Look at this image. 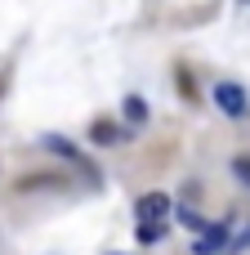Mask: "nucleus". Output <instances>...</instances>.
Returning a JSON list of instances; mask_svg holds the SVG:
<instances>
[{
    "instance_id": "obj_1",
    "label": "nucleus",
    "mask_w": 250,
    "mask_h": 255,
    "mask_svg": "<svg viewBox=\"0 0 250 255\" xmlns=\"http://www.w3.org/2000/svg\"><path fill=\"white\" fill-rule=\"evenodd\" d=\"M215 103H219V112L233 117V121L250 112V99H246V90H242L237 81H219V85H215Z\"/></svg>"
},
{
    "instance_id": "obj_2",
    "label": "nucleus",
    "mask_w": 250,
    "mask_h": 255,
    "mask_svg": "<svg viewBox=\"0 0 250 255\" xmlns=\"http://www.w3.org/2000/svg\"><path fill=\"white\" fill-rule=\"evenodd\" d=\"M134 215H139V220H166V215H170V197H166V193H148V197H139Z\"/></svg>"
},
{
    "instance_id": "obj_3",
    "label": "nucleus",
    "mask_w": 250,
    "mask_h": 255,
    "mask_svg": "<svg viewBox=\"0 0 250 255\" xmlns=\"http://www.w3.org/2000/svg\"><path fill=\"white\" fill-rule=\"evenodd\" d=\"M219 247H228V229L224 224H206V233L197 238V255H210V251H219Z\"/></svg>"
},
{
    "instance_id": "obj_4",
    "label": "nucleus",
    "mask_w": 250,
    "mask_h": 255,
    "mask_svg": "<svg viewBox=\"0 0 250 255\" xmlns=\"http://www.w3.org/2000/svg\"><path fill=\"white\" fill-rule=\"evenodd\" d=\"M40 143H45L49 152H58V157H67V161H81V152H76V143H67L63 134H45Z\"/></svg>"
},
{
    "instance_id": "obj_5",
    "label": "nucleus",
    "mask_w": 250,
    "mask_h": 255,
    "mask_svg": "<svg viewBox=\"0 0 250 255\" xmlns=\"http://www.w3.org/2000/svg\"><path fill=\"white\" fill-rule=\"evenodd\" d=\"M121 112H125V121H130V126H143V121H148V103H143L139 94H130Z\"/></svg>"
},
{
    "instance_id": "obj_6",
    "label": "nucleus",
    "mask_w": 250,
    "mask_h": 255,
    "mask_svg": "<svg viewBox=\"0 0 250 255\" xmlns=\"http://www.w3.org/2000/svg\"><path fill=\"white\" fill-rule=\"evenodd\" d=\"M139 242H161L166 238V220H139Z\"/></svg>"
},
{
    "instance_id": "obj_7",
    "label": "nucleus",
    "mask_w": 250,
    "mask_h": 255,
    "mask_svg": "<svg viewBox=\"0 0 250 255\" xmlns=\"http://www.w3.org/2000/svg\"><path fill=\"white\" fill-rule=\"evenodd\" d=\"M233 175H237V179L250 188V157H233Z\"/></svg>"
},
{
    "instance_id": "obj_8",
    "label": "nucleus",
    "mask_w": 250,
    "mask_h": 255,
    "mask_svg": "<svg viewBox=\"0 0 250 255\" xmlns=\"http://www.w3.org/2000/svg\"><path fill=\"white\" fill-rule=\"evenodd\" d=\"M112 139H116L112 126H94V143H112Z\"/></svg>"
},
{
    "instance_id": "obj_9",
    "label": "nucleus",
    "mask_w": 250,
    "mask_h": 255,
    "mask_svg": "<svg viewBox=\"0 0 250 255\" xmlns=\"http://www.w3.org/2000/svg\"><path fill=\"white\" fill-rule=\"evenodd\" d=\"M246 247H250V229L242 233V238H237V251H246Z\"/></svg>"
}]
</instances>
